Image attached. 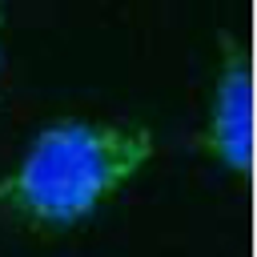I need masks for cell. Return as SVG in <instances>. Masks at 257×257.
Wrapping results in <instances>:
<instances>
[{
  "instance_id": "1",
  "label": "cell",
  "mask_w": 257,
  "mask_h": 257,
  "mask_svg": "<svg viewBox=\"0 0 257 257\" xmlns=\"http://www.w3.org/2000/svg\"><path fill=\"white\" fill-rule=\"evenodd\" d=\"M153 133L112 120H52L0 177V209L36 229H72L112 201L149 161Z\"/></svg>"
},
{
  "instance_id": "2",
  "label": "cell",
  "mask_w": 257,
  "mask_h": 257,
  "mask_svg": "<svg viewBox=\"0 0 257 257\" xmlns=\"http://www.w3.org/2000/svg\"><path fill=\"white\" fill-rule=\"evenodd\" d=\"M205 149L225 173L249 177L253 169V72H249L245 44H229L221 52L209 116H205Z\"/></svg>"
},
{
  "instance_id": "3",
  "label": "cell",
  "mask_w": 257,
  "mask_h": 257,
  "mask_svg": "<svg viewBox=\"0 0 257 257\" xmlns=\"http://www.w3.org/2000/svg\"><path fill=\"white\" fill-rule=\"evenodd\" d=\"M0 28H4V12H0ZM0 56H4V48H0Z\"/></svg>"
}]
</instances>
